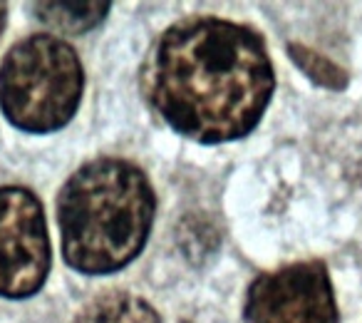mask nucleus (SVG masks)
<instances>
[{
  "label": "nucleus",
  "instance_id": "nucleus-1",
  "mask_svg": "<svg viewBox=\"0 0 362 323\" xmlns=\"http://www.w3.org/2000/svg\"><path fill=\"white\" fill-rule=\"evenodd\" d=\"M273 87L261 35L221 18L176 23L151 55L149 97L156 112L204 144L248 135L261 122Z\"/></svg>",
  "mask_w": 362,
  "mask_h": 323
},
{
  "label": "nucleus",
  "instance_id": "nucleus-2",
  "mask_svg": "<svg viewBox=\"0 0 362 323\" xmlns=\"http://www.w3.org/2000/svg\"><path fill=\"white\" fill-rule=\"evenodd\" d=\"M154 207L144 172L129 162L95 159L77 169L57 202L67 264L82 273H112L134 261Z\"/></svg>",
  "mask_w": 362,
  "mask_h": 323
},
{
  "label": "nucleus",
  "instance_id": "nucleus-9",
  "mask_svg": "<svg viewBox=\"0 0 362 323\" xmlns=\"http://www.w3.org/2000/svg\"><path fill=\"white\" fill-rule=\"evenodd\" d=\"M6 13H8V8L0 3V33H3V28H6Z\"/></svg>",
  "mask_w": 362,
  "mask_h": 323
},
{
  "label": "nucleus",
  "instance_id": "nucleus-4",
  "mask_svg": "<svg viewBox=\"0 0 362 323\" xmlns=\"http://www.w3.org/2000/svg\"><path fill=\"white\" fill-rule=\"evenodd\" d=\"M50 242L35 194L23 187L0 189V296L25 298L45 283Z\"/></svg>",
  "mask_w": 362,
  "mask_h": 323
},
{
  "label": "nucleus",
  "instance_id": "nucleus-6",
  "mask_svg": "<svg viewBox=\"0 0 362 323\" xmlns=\"http://www.w3.org/2000/svg\"><path fill=\"white\" fill-rule=\"evenodd\" d=\"M75 323H161L159 313L132 293H107L90 301Z\"/></svg>",
  "mask_w": 362,
  "mask_h": 323
},
{
  "label": "nucleus",
  "instance_id": "nucleus-8",
  "mask_svg": "<svg viewBox=\"0 0 362 323\" xmlns=\"http://www.w3.org/2000/svg\"><path fill=\"white\" fill-rule=\"evenodd\" d=\"M288 52H291V60L296 62V65L300 67V70L305 72L313 82H317V85L330 87V90H342V87L347 85L345 70H340V67H337L335 62L327 60V57L313 52L310 47L291 45L288 47Z\"/></svg>",
  "mask_w": 362,
  "mask_h": 323
},
{
  "label": "nucleus",
  "instance_id": "nucleus-3",
  "mask_svg": "<svg viewBox=\"0 0 362 323\" xmlns=\"http://www.w3.org/2000/svg\"><path fill=\"white\" fill-rule=\"evenodd\" d=\"M85 87L80 57L65 40L33 35L11 47L0 65L3 115L25 132H55L77 112Z\"/></svg>",
  "mask_w": 362,
  "mask_h": 323
},
{
  "label": "nucleus",
  "instance_id": "nucleus-7",
  "mask_svg": "<svg viewBox=\"0 0 362 323\" xmlns=\"http://www.w3.org/2000/svg\"><path fill=\"white\" fill-rule=\"evenodd\" d=\"M110 3H35L37 18L60 33L80 35L105 21Z\"/></svg>",
  "mask_w": 362,
  "mask_h": 323
},
{
  "label": "nucleus",
  "instance_id": "nucleus-5",
  "mask_svg": "<svg viewBox=\"0 0 362 323\" xmlns=\"http://www.w3.org/2000/svg\"><path fill=\"white\" fill-rule=\"evenodd\" d=\"M243 316L246 323H337L325 264L300 261L258 276L246 293Z\"/></svg>",
  "mask_w": 362,
  "mask_h": 323
}]
</instances>
